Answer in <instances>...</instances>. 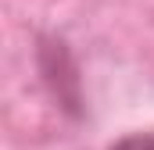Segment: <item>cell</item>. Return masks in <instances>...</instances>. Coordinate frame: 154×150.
Returning a JSON list of instances; mask_svg holds the SVG:
<instances>
[{
    "mask_svg": "<svg viewBox=\"0 0 154 150\" xmlns=\"http://www.w3.org/2000/svg\"><path fill=\"white\" fill-rule=\"evenodd\" d=\"M111 150H154V132H129Z\"/></svg>",
    "mask_w": 154,
    "mask_h": 150,
    "instance_id": "obj_2",
    "label": "cell"
},
{
    "mask_svg": "<svg viewBox=\"0 0 154 150\" xmlns=\"http://www.w3.org/2000/svg\"><path fill=\"white\" fill-rule=\"evenodd\" d=\"M36 61H39L43 82L54 93V100L72 118H79L82 114V82H79V68H75V61H72L68 43L61 36H39Z\"/></svg>",
    "mask_w": 154,
    "mask_h": 150,
    "instance_id": "obj_1",
    "label": "cell"
}]
</instances>
